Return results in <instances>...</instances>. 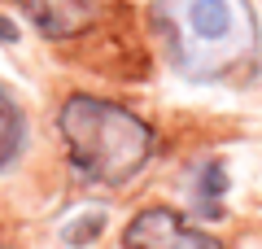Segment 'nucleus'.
Returning <instances> with one entry per match:
<instances>
[{
    "instance_id": "f257e3e1",
    "label": "nucleus",
    "mask_w": 262,
    "mask_h": 249,
    "mask_svg": "<svg viewBox=\"0 0 262 249\" xmlns=\"http://www.w3.org/2000/svg\"><path fill=\"white\" fill-rule=\"evenodd\" d=\"M153 18L188 79H223L258 48L249 0H158Z\"/></svg>"
},
{
    "instance_id": "7ed1b4c3",
    "label": "nucleus",
    "mask_w": 262,
    "mask_h": 249,
    "mask_svg": "<svg viewBox=\"0 0 262 249\" xmlns=\"http://www.w3.org/2000/svg\"><path fill=\"white\" fill-rule=\"evenodd\" d=\"M122 245L127 249H223L210 232L192 227L179 210L170 205H149L122 232Z\"/></svg>"
},
{
    "instance_id": "39448f33",
    "label": "nucleus",
    "mask_w": 262,
    "mask_h": 249,
    "mask_svg": "<svg viewBox=\"0 0 262 249\" xmlns=\"http://www.w3.org/2000/svg\"><path fill=\"white\" fill-rule=\"evenodd\" d=\"M22 140H27V122H22V110L5 88H0V171L22 153Z\"/></svg>"
},
{
    "instance_id": "f03ea898",
    "label": "nucleus",
    "mask_w": 262,
    "mask_h": 249,
    "mask_svg": "<svg viewBox=\"0 0 262 249\" xmlns=\"http://www.w3.org/2000/svg\"><path fill=\"white\" fill-rule=\"evenodd\" d=\"M57 127H61L70 166L88 184L101 188H122L127 179H136L153 153L149 122L101 96H70L61 105Z\"/></svg>"
},
{
    "instance_id": "20e7f679",
    "label": "nucleus",
    "mask_w": 262,
    "mask_h": 249,
    "mask_svg": "<svg viewBox=\"0 0 262 249\" xmlns=\"http://www.w3.org/2000/svg\"><path fill=\"white\" fill-rule=\"evenodd\" d=\"M18 9L35 22L39 35L70 39L96 18V0H18Z\"/></svg>"
}]
</instances>
